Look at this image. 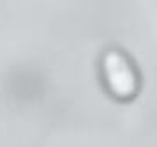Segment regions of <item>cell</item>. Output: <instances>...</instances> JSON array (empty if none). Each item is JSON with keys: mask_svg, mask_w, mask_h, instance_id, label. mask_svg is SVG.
<instances>
[{"mask_svg": "<svg viewBox=\"0 0 157 147\" xmlns=\"http://www.w3.org/2000/svg\"><path fill=\"white\" fill-rule=\"evenodd\" d=\"M101 78L108 92L118 101L136 98L141 87V78L132 59L117 48L106 50L101 57Z\"/></svg>", "mask_w": 157, "mask_h": 147, "instance_id": "cell-1", "label": "cell"}]
</instances>
